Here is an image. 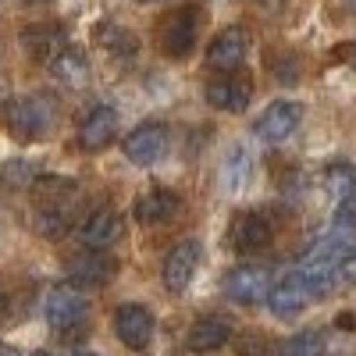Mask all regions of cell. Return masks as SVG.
Masks as SVG:
<instances>
[{
    "label": "cell",
    "instance_id": "8fae6325",
    "mask_svg": "<svg viewBox=\"0 0 356 356\" xmlns=\"http://www.w3.org/2000/svg\"><path fill=\"white\" fill-rule=\"evenodd\" d=\"M114 335L122 339L129 349H146L154 339V314L139 307V303H125L114 310Z\"/></svg>",
    "mask_w": 356,
    "mask_h": 356
},
{
    "label": "cell",
    "instance_id": "8d00e7d4",
    "mask_svg": "<svg viewBox=\"0 0 356 356\" xmlns=\"http://www.w3.org/2000/svg\"><path fill=\"white\" fill-rule=\"evenodd\" d=\"M79 356H100V353H79Z\"/></svg>",
    "mask_w": 356,
    "mask_h": 356
},
{
    "label": "cell",
    "instance_id": "e0dca14e",
    "mask_svg": "<svg viewBox=\"0 0 356 356\" xmlns=\"http://www.w3.org/2000/svg\"><path fill=\"white\" fill-rule=\"evenodd\" d=\"M232 339V321L228 317H200L189 328V349L193 353H214L221 346H228Z\"/></svg>",
    "mask_w": 356,
    "mask_h": 356
},
{
    "label": "cell",
    "instance_id": "484cf974",
    "mask_svg": "<svg viewBox=\"0 0 356 356\" xmlns=\"http://www.w3.org/2000/svg\"><path fill=\"white\" fill-rule=\"evenodd\" d=\"M36 168L29 161H8L4 168H0V182H4L8 189H25V186H36Z\"/></svg>",
    "mask_w": 356,
    "mask_h": 356
},
{
    "label": "cell",
    "instance_id": "cb8c5ba5",
    "mask_svg": "<svg viewBox=\"0 0 356 356\" xmlns=\"http://www.w3.org/2000/svg\"><path fill=\"white\" fill-rule=\"evenodd\" d=\"M324 186H328L332 200L342 207V203H353L356 200V168H349L346 161L332 164L328 171H324Z\"/></svg>",
    "mask_w": 356,
    "mask_h": 356
},
{
    "label": "cell",
    "instance_id": "d590c367",
    "mask_svg": "<svg viewBox=\"0 0 356 356\" xmlns=\"http://www.w3.org/2000/svg\"><path fill=\"white\" fill-rule=\"evenodd\" d=\"M139 4H161V0H139Z\"/></svg>",
    "mask_w": 356,
    "mask_h": 356
},
{
    "label": "cell",
    "instance_id": "74e56055",
    "mask_svg": "<svg viewBox=\"0 0 356 356\" xmlns=\"http://www.w3.org/2000/svg\"><path fill=\"white\" fill-rule=\"evenodd\" d=\"M33 356H54V353H33Z\"/></svg>",
    "mask_w": 356,
    "mask_h": 356
},
{
    "label": "cell",
    "instance_id": "7a4b0ae2",
    "mask_svg": "<svg viewBox=\"0 0 356 356\" xmlns=\"http://www.w3.org/2000/svg\"><path fill=\"white\" fill-rule=\"evenodd\" d=\"M228 246L235 253H264L275 243V221L264 211H239L228 221Z\"/></svg>",
    "mask_w": 356,
    "mask_h": 356
},
{
    "label": "cell",
    "instance_id": "44dd1931",
    "mask_svg": "<svg viewBox=\"0 0 356 356\" xmlns=\"http://www.w3.org/2000/svg\"><path fill=\"white\" fill-rule=\"evenodd\" d=\"M253 178V157L243 150V146H235V150L225 154V164H221V186L225 193H243Z\"/></svg>",
    "mask_w": 356,
    "mask_h": 356
},
{
    "label": "cell",
    "instance_id": "4fadbf2b",
    "mask_svg": "<svg viewBox=\"0 0 356 356\" xmlns=\"http://www.w3.org/2000/svg\"><path fill=\"white\" fill-rule=\"evenodd\" d=\"M114 136H118V111L107 107V104L93 107L79 122V146H82V150L97 154V150H104V146L114 143Z\"/></svg>",
    "mask_w": 356,
    "mask_h": 356
},
{
    "label": "cell",
    "instance_id": "9a60e30c",
    "mask_svg": "<svg viewBox=\"0 0 356 356\" xmlns=\"http://www.w3.org/2000/svg\"><path fill=\"white\" fill-rule=\"evenodd\" d=\"M118 235H122V218H118L111 207L93 211V214L82 221V228H79V239L86 243V250H97V253H104L107 246H114Z\"/></svg>",
    "mask_w": 356,
    "mask_h": 356
},
{
    "label": "cell",
    "instance_id": "4dcf8cb0",
    "mask_svg": "<svg viewBox=\"0 0 356 356\" xmlns=\"http://www.w3.org/2000/svg\"><path fill=\"white\" fill-rule=\"evenodd\" d=\"M253 8H260L264 15H275V11H282V0H250Z\"/></svg>",
    "mask_w": 356,
    "mask_h": 356
},
{
    "label": "cell",
    "instance_id": "9c48e42d",
    "mask_svg": "<svg viewBox=\"0 0 356 356\" xmlns=\"http://www.w3.org/2000/svg\"><path fill=\"white\" fill-rule=\"evenodd\" d=\"M303 122V107L296 100H275L271 107H264V114L257 118L253 132L264 139V143H285Z\"/></svg>",
    "mask_w": 356,
    "mask_h": 356
},
{
    "label": "cell",
    "instance_id": "e575fe53",
    "mask_svg": "<svg viewBox=\"0 0 356 356\" xmlns=\"http://www.w3.org/2000/svg\"><path fill=\"white\" fill-rule=\"evenodd\" d=\"M22 4H29V8H36V4H47V0H22Z\"/></svg>",
    "mask_w": 356,
    "mask_h": 356
},
{
    "label": "cell",
    "instance_id": "d4e9b609",
    "mask_svg": "<svg viewBox=\"0 0 356 356\" xmlns=\"http://www.w3.org/2000/svg\"><path fill=\"white\" fill-rule=\"evenodd\" d=\"M278 356H324V332L307 328L300 335H292L289 342H282Z\"/></svg>",
    "mask_w": 356,
    "mask_h": 356
},
{
    "label": "cell",
    "instance_id": "1f68e13d",
    "mask_svg": "<svg viewBox=\"0 0 356 356\" xmlns=\"http://www.w3.org/2000/svg\"><path fill=\"white\" fill-rule=\"evenodd\" d=\"M8 307H11V300H8V292H4V289H0V321H4V317H8Z\"/></svg>",
    "mask_w": 356,
    "mask_h": 356
},
{
    "label": "cell",
    "instance_id": "f546056e",
    "mask_svg": "<svg viewBox=\"0 0 356 356\" xmlns=\"http://www.w3.org/2000/svg\"><path fill=\"white\" fill-rule=\"evenodd\" d=\"M339 275H342V282H349V285H356V250L339 264Z\"/></svg>",
    "mask_w": 356,
    "mask_h": 356
},
{
    "label": "cell",
    "instance_id": "83f0119b",
    "mask_svg": "<svg viewBox=\"0 0 356 356\" xmlns=\"http://www.w3.org/2000/svg\"><path fill=\"white\" fill-rule=\"evenodd\" d=\"M282 346H275L271 339H264V335H243L239 342H235V353L239 356H278Z\"/></svg>",
    "mask_w": 356,
    "mask_h": 356
},
{
    "label": "cell",
    "instance_id": "4316f807",
    "mask_svg": "<svg viewBox=\"0 0 356 356\" xmlns=\"http://www.w3.org/2000/svg\"><path fill=\"white\" fill-rule=\"evenodd\" d=\"M72 221V207H65V211H40L36 207V228L43 235H61Z\"/></svg>",
    "mask_w": 356,
    "mask_h": 356
},
{
    "label": "cell",
    "instance_id": "7c38bea8",
    "mask_svg": "<svg viewBox=\"0 0 356 356\" xmlns=\"http://www.w3.org/2000/svg\"><path fill=\"white\" fill-rule=\"evenodd\" d=\"M250 97H253V82L243 75H221L214 82H207V89H203V100L218 111H228V114L246 111Z\"/></svg>",
    "mask_w": 356,
    "mask_h": 356
},
{
    "label": "cell",
    "instance_id": "d6986e66",
    "mask_svg": "<svg viewBox=\"0 0 356 356\" xmlns=\"http://www.w3.org/2000/svg\"><path fill=\"white\" fill-rule=\"evenodd\" d=\"M22 47L33 54V57H47V61H54L65 47V29L61 25H29L22 33Z\"/></svg>",
    "mask_w": 356,
    "mask_h": 356
},
{
    "label": "cell",
    "instance_id": "ac0fdd59",
    "mask_svg": "<svg viewBox=\"0 0 356 356\" xmlns=\"http://www.w3.org/2000/svg\"><path fill=\"white\" fill-rule=\"evenodd\" d=\"M75 182L72 178H54V175H40L36 186H33V196H36V207L40 211H65V207L75 203Z\"/></svg>",
    "mask_w": 356,
    "mask_h": 356
},
{
    "label": "cell",
    "instance_id": "ffe728a7",
    "mask_svg": "<svg viewBox=\"0 0 356 356\" xmlns=\"http://www.w3.org/2000/svg\"><path fill=\"white\" fill-rule=\"evenodd\" d=\"M50 75H54V82H61L65 89H82V86H89V61L79 54V50H61L50 61Z\"/></svg>",
    "mask_w": 356,
    "mask_h": 356
},
{
    "label": "cell",
    "instance_id": "6da1fadb",
    "mask_svg": "<svg viewBox=\"0 0 356 356\" xmlns=\"http://www.w3.org/2000/svg\"><path fill=\"white\" fill-rule=\"evenodd\" d=\"M57 122V104L50 97H18L8 104V129L18 143L43 139Z\"/></svg>",
    "mask_w": 356,
    "mask_h": 356
},
{
    "label": "cell",
    "instance_id": "5b68a950",
    "mask_svg": "<svg viewBox=\"0 0 356 356\" xmlns=\"http://www.w3.org/2000/svg\"><path fill=\"white\" fill-rule=\"evenodd\" d=\"M225 296L232 303H243V307H253V303H267L271 296V278H267L264 267H253V264H243V267H232L221 282Z\"/></svg>",
    "mask_w": 356,
    "mask_h": 356
},
{
    "label": "cell",
    "instance_id": "52a82bcc",
    "mask_svg": "<svg viewBox=\"0 0 356 356\" xmlns=\"http://www.w3.org/2000/svg\"><path fill=\"white\" fill-rule=\"evenodd\" d=\"M200 260H203V246L196 239H182L168 257H164V267H161V278H164V289L168 292H186L189 282L196 278L200 271Z\"/></svg>",
    "mask_w": 356,
    "mask_h": 356
},
{
    "label": "cell",
    "instance_id": "603a6c76",
    "mask_svg": "<svg viewBox=\"0 0 356 356\" xmlns=\"http://www.w3.org/2000/svg\"><path fill=\"white\" fill-rule=\"evenodd\" d=\"M300 275H303V282H307L310 296H328V292L342 282V275H339V264H317V260H303Z\"/></svg>",
    "mask_w": 356,
    "mask_h": 356
},
{
    "label": "cell",
    "instance_id": "f1b7e54d",
    "mask_svg": "<svg viewBox=\"0 0 356 356\" xmlns=\"http://www.w3.org/2000/svg\"><path fill=\"white\" fill-rule=\"evenodd\" d=\"M275 79L278 82H296L300 79V61L292 54H285V61H275Z\"/></svg>",
    "mask_w": 356,
    "mask_h": 356
},
{
    "label": "cell",
    "instance_id": "3957f363",
    "mask_svg": "<svg viewBox=\"0 0 356 356\" xmlns=\"http://www.w3.org/2000/svg\"><path fill=\"white\" fill-rule=\"evenodd\" d=\"M168 146H171V132H168L164 122H143L139 129H132L125 136L122 150H125V157L132 164L150 168V164H157V161L168 157Z\"/></svg>",
    "mask_w": 356,
    "mask_h": 356
},
{
    "label": "cell",
    "instance_id": "d6a6232c",
    "mask_svg": "<svg viewBox=\"0 0 356 356\" xmlns=\"http://www.w3.org/2000/svg\"><path fill=\"white\" fill-rule=\"evenodd\" d=\"M0 356H22L15 346H8V342H0Z\"/></svg>",
    "mask_w": 356,
    "mask_h": 356
},
{
    "label": "cell",
    "instance_id": "7402d4cb",
    "mask_svg": "<svg viewBox=\"0 0 356 356\" xmlns=\"http://www.w3.org/2000/svg\"><path fill=\"white\" fill-rule=\"evenodd\" d=\"M97 43H100L104 50H111V54H122V57H132V54L139 50V36L132 33V29L118 25V22H104V25L97 29Z\"/></svg>",
    "mask_w": 356,
    "mask_h": 356
},
{
    "label": "cell",
    "instance_id": "ba28073f",
    "mask_svg": "<svg viewBox=\"0 0 356 356\" xmlns=\"http://www.w3.org/2000/svg\"><path fill=\"white\" fill-rule=\"evenodd\" d=\"M86 296L75 289V285H57L50 296H47V324L57 332H72L86 321Z\"/></svg>",
    "mask_w": 356,
    "mask_h": 356
},
{
    "label": "cell",
    "instance_id": "277c9868",
    "mask_svg": "<svg viewBox=\"0 0 356 356\" xmlns=\"http://www.w3.org/2000/svg\"><path fill=\"white\" fill-rule=\"evenodd\" d=\"M196 40H200V11L196 8L171 11L157 29V43L168 57H189Z\"/></svg>",
    "mask_w": 356,
    "mask_h": 356
},
{
    "label": "cell",
    "instance_id": "30bf717a",
    "mask_svg": "<svg viewBox=\"0 0 356 356\" xmlns=\"http://www.w3.org/2000/svg\"><path fill=\"white\" fill-rule=\"evenodd\" d=\"M65 271H68V282L75 289H100L114 278L118 260L107 257V253H97V250H86V253H79L65 264Z\"/></svg>",
    "mask_w": 356,
    "mask_h": 356
},
{
    "label": "cell",
    "instance_id": "5bb4252c",
    "mask_svg": "<svg viewBox=\"0 0 356 356\" xmlns=\"http://www.w3.org/2000/svg\"><path fill=\"white\" fill-rule=\"evenodd\" d=\"M310 300H314V296H310L303 275L296 271V275H285V278L271 289V296H267V307H271L275 317L289 321V317H296V314H303Z\"/></svg>",
    "mask_w": 356,
    "mask_h": 356
},
{
    "label": "cell",
    "instance_id": "2e32d148",
    "mask_svg": "<svg viewBox=\"0 0 356 356\" xmlns=\"http://www.w3.org/2000/svg\"><path fill=\"white\" fill-rule=\"evenodd\" d=\"M132 214L143 221V225H168L182 214V200H178L171 189H150L143 193L132 207Z\"/></svg>",
    "mask_w": 356,
    "mask_h": 356
},
{
    "label": "cell",
    "instance_id": "8992f818",
    "mask_svg": "<svg viewBox=\"0 0 356 356\" xmlns=\"http://www.w3.org/2000/svg\"><path fill=\"white\" fill-rule=\"evenodd\" d=\"M246 54H250V33L243 25H228L211 40V47H207V68L232 75L246 61Z\"/></svg>",
    "mask_w": 356,
    "mask_h": 356
},
{
    "label": "cell",
    "instance_id": "836d02e7",
    "mask_svg": "<svg viewBox=\"0 0 356 356\" xmlns=\"http://www.w3.org/2000/svg\"><path fill=\"white\" fill-rule=\"evenodd\" d=\"M0 107H8V82L0 79Z\"/></svg>",
    "mask_w": 356,
    "mask_h": 356
}]
</instances>
